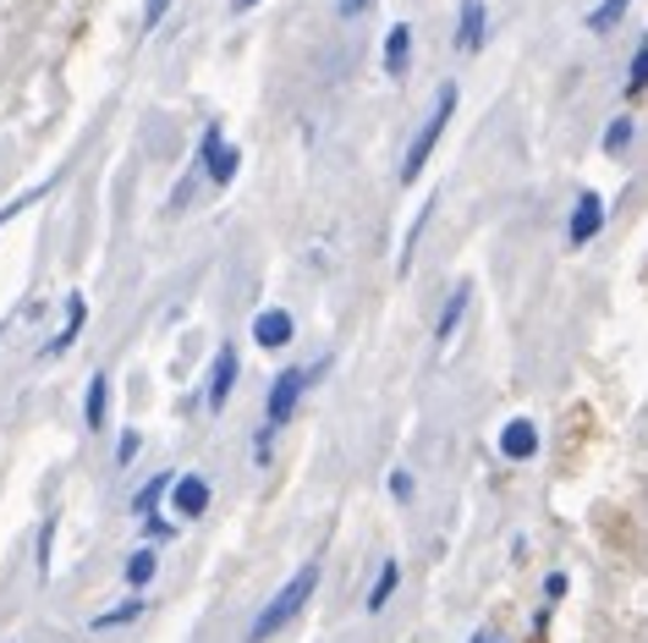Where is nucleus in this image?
<instances>
[{"label":"nucleus","mask_w":648,"mask_h":643,"mask_svg":"<svg viewBox=\"0 0 648 643\" xmlns=\"http://www.w3.org/2000/svg\"><path fill=\"white\" fill-rule=\"evenodd\" d=\"M314 589H320V567L309 561V567H303V572H297V578H292V583H286V589H281V594L264 605V611H259V622L248 628V643L275 639V633H281V628H286V622H292V616H297V611L314 600Z\"/></svg>","instance_id":"nucleus-1"},{"label":"nucleus","mask_w":648,"mask_h":643,"mask_svg":"<svg viewBox=\"0 0 648 643\" xmlns=\"http://www.w3.org/2000/svg\"><path fill=\"white\" fill-rule=\"evenodd\" d=\"M320 374H324V363H320V369H286V374L270 385V402H264V435H259V457H270V435H275V429L297 413V396H303Z\"/></svg>","instance_id":"nucleus-2"},{"label":"nucleus","mask_w":648,"mask_h":643,"mask_svg":"<svg viewBox=\"0 0 648 643\" xmlns=\"http://www.w3.org/2000/svg\"><path fill=\"white\" fill-rule=\"evenodd\" d=\"M451 111H457V83H446V89H440V100H435V111H429L424 133L412 138V149H407V160H401V182H418V176H424V165H429V155H435V144H440V133H446Z\"/></svg>","instance_id":"nucleus-3"},{"label":"nucleus","mask_w":648,"mask_h":643,"mask_svg":"<svg viewBox=\"0 0 648 643\" xmlns=\"http://www.w3.org/2000/svg\"><path fill=\"white\" fill-rule=\"evenodd\" d=\"M599 226H605V204H599L594 193H583V198H577V209H572V226H566L572 248H588V242L599 237Z\"/></svg>","instance_id":"nucleus-4"},{"label":"nucleus","mask_w":648,"mask_h":643,"mask_svg":"<svg viewBox=\"0 0 648 643\" xmlns=\"http://www.w3.org/2000/svg\"><path fill=\"white\" fill-rule=\"evenodd\" d=\"M203 170H209V182H215V187H226V182L237 176V149L220 138V127H209V133H203Z\"/></svg>","instance_id":"nucleus-5"},{"label":"nucleus","mask_w":648,"mask_h":643,"mask_svg":"<svg viewBox=\"0 0 648 643\" xmlns=\"http://www.w3.org/2000/svg\"><path fill=\"white\" fill-rule=\"evenodd\" d=\"M231 385H237V346H220L215 369H209V413H220L231 402Z\"/></svg>","instance_id":"nucleus-6"},{"label":"nucleus","mask_w":648,"mask_h":643,"mask_svg":"<svg viewBox=\"0 0 648 643\" xmlns=\"http://www.w3.org/2000/svg\"><path fill=\"white\" fill-rule=\"evenodd\" d=\"M170 500H176V511H181V517H203V511H209V484L198 479V474L170 479Z\"/></svg>","instance_id":"nucleus-7"},{"label":"nucleus","mask_w":648,"mask_h":643,"mask_svg":"<svg viewBox=\"0 0 648 643\" xmlns=\"http://www.w3.org/2000/svg\"><path fill=\"white\" fill-rule=\"evenodd\" d=\"M253 341L270 346V352L286 346V341H292V314H286V309H264V314L253 320Z\"/></svg>","instance_id":"nucleus-8"},{"label":"nucleus","mask_w":648,"mask_h":643,"mask_svg":"<svg viewBox=\"0 0 648 643\" xmlns=\"http://www.w3.org/2000/svg\"><path fill=\"white\" fill-rule=\"evenodd\" d=\"M500 452H505L511 463H527V457L539 452V429H533L527 418H516V424H505V435H500Z\"/></svg>","instance_id":"nucleus-9"},{"label":"nucleus","mask_w":648,"mask_h":643,"mask_svg":"<svg viewBox=\"0 0 648 643\" xmlns=\"http://www.w3.org/2000/svg\"><path fill=\"white\" fill-rule=\"evenodd\" d=\"M83 320H88V303H83V298L72 292V298H66V324H61V335L50 341V357H61V352H66V346H72V341L83 335Z\"/></svg>","instance_id":"nucleus-10"},{"label":"nucleus","mask_w":648,"mask_h":643,"mask_svg":"<svg viewBox=\"0 0 648 643\" xmlns=\"http://www.w3.org/2000/svg\"><path fill=\"white\" fill-rule=\"evenodd\" d=\"M407 55H412V28H407V22H396V28H390V39H385V72H390V77H401V72H407Z\"/></svg>","instance_id":"nucleus-11"},{"label":"nucleus","mask_w":648,"mask_h":643,"mask_svg":"<svg viewBox=\"0 0 648 643\" xmlns=\"http://www.w3.org/2000/svg\"><path fill=\"white\" fill-rule=\"evenodd\" d=\"M105 407H111V380H105V374H94V380H88V402H83L88 429H105Z\"/></svg>","instance_id":"nucleus-12"},{"label":"nucleus","mask_w":648,"mask_h":643,"mask_svg":"<svg viewBox=\"0 0 648 643\" xmlns=\"http://www.w3.org/2000/svg\"><path fill=\"white\" fill-rule=\"evenodd\" d=\"M484 44V0H468L462 6V33H457V50H479Z\"/></svg>","instance_id":"nucleus-13"},{"label":"nucleus","mask_w":648,"mask_h":643,"mask_svg":"<svg viewBox=\"0 0 648 643\" xmlns=\"http://www.w3.org/2000/svg\"><path fill=\"white\" fill-rule=\"evenodd\" d=\"M462 314H468V287H457V292H451L446 314H440V324H435V346H446V341L457 335V324H462Z\"/></svg>","instance_id":"nucleus-14"},{"label":"nucleus","mask_w":648,"mask_h":643,"mask_svg":"<svg viewBox=\"0 0 648 643\" xmlns=\"http://www.w3.org/2000/svg\"><path fill=\"white\" fill-rule=\"evenodd\" d=\"M396 583H401V567H396V561H385V567H379V578H374V589H368V611H385V600L396 594Z\"/></svg>","instance_id":"nucleus-15"},{"label":"nucleus","mask_w":648,"mask_h":643,"mask_svg":"<svg viewBox=\"0 0 648 643\" xmlns=\"http://www.w3.org/2000/svg\"><path fill=\"white\" fill-rule=\"evenodd\" d=\"M155 567H160V556H155V550H133V561H127V583H133V589H144V583L155 578Z\"/></svg>","instance_id":"nucleus-16"},{"label":"nucleus","mask_w":648,"mask_h":643,"mask_svg":"<svg viewBox=\"0 0 648 643\" xmlns=\"http://www.w3.org/2000/svg\"><path fill=\"white\" fill-rule=\"evenodd\" d=\"M165 489H170V474H160V479H149L144 489H138V495H133V511H138V517H149V511L160 506V495H165Z\"/></svg>","instance_id":"nucleus-17"},{"label":"nucleus","mask_w":648,"mask_h":643,"mask_svg":"<svg viewBox=\"0 0 648 643\" xmlns=\"http://www.w3.org/2000/svg\"><path fill=\"white\" fill-rule=\"evenodd\" d=\"M627 6H633V0H605V6H594V11H588V28H594V33H605V28H616Z\"/></svg>","instance_id":"nucleus-18"},{"label":"nucleus","mask_w":648,"mask_h":643,"mask_svg":"<svg viewBox=\"0 0 648 643\" xmlns=\"http://www.w3.org/2000/svg\"><path fill=\"white\" fill-rule=\"evenodd\" d=\"M133 616H144V600H127V605H116V611L94 616V633H105V628H122V622H133Z\"/></svg>","instance_id":"nucleus-19"},{"label":"nucleus","mask_w":648,"mask_h":643,"mask_svg":"<svg viewBox=\"0 0 648 643\" xmlns=\"http://www.w3.org/2000/svg\"><path fill=\"white\" fill-rule=\"evenodd\" d=\"M648 89V39L638 44V61H633V72H627V100H638Z\"/></svg>","instance_id":"nucleus-20"},{"label":"nucleus","mask_w":648,"mask_h":643,"mask_svg":"<svg viewBox=\"0 0 648 643\" xmlns=\"http://www.w3.org/2000/svg\"><path fill=\"white\" fill-rule=\"evenodd\" d=\"M627 144H633V116H616V122H610V133H605V149H610V155H621Z\"/></svg>","instance_id":"nucleus-21"},{"label":"nucleus","mask_w":648,"mask_h":643,"mask_svg":"<svg viewBox=\"0 0 648 643\" xmlns=\"http://www.w3.org/2000/svg\"><path fill=\"white\" fill-rule=\"evenodd\" d=\"M50 539H55V522L39 528V572H50Z\"/></svg>","instance_id":"nucleus-22"},{"label":"nucleus","mask_w":648,"mask_h":643,"mask_svg":"<svg viewBox=\"0 0 648 643\" xmlns=\"http://www.w3.org/2000/svg\"><path fill=\"white\" fill-rule=\"evenodd\" d=\"M390 495H396V500H412V479H407V474H390Z\"/></svg>","instance_id":"nucleus-23"},{"label":"nucleus","mask_w":648,"mask_h":643,"mask_svg":"<svg viewBox=\"0 0 648 643\" xmlns=\"http://www.w3.org/2000/svg\"><path fill=\"white\" fill-rule=\"evenodd\" d=\"M138 446H144L138 435H122V446H116V457H122V463H133V457H138Z\"/></svg>","instance_id":"nucleus-24"},{"label":"nucleus","mask_w":648,"mask_h":643,"mask_svg":"<svg viewBox=\"0 0 648 643\" xmlns=\"http://www.w3.org/2000/svg\"><path fill=\"white\" fill-rule=\"evenodd\" d=\"M165 6H170V0H149V6H144V22H149V28L165 17Z\"/></svg>","instance_id":"nucleus-25"},{"label":"nucleus","mask_w":648,"mask_h":643,"mask_svg":"<svg viewBox=\"0 0 648 643\" xmlns=\"http://www.w3.org/2000/svg\"><path fill=\"white\" fill-rule=\"evenodd\" d=\"M544 594H550V600H561V594H566V578H561V572H550V583H544Z\"/></svg>","instance_id":"nucleus-26"},{"label":"nucleus","mask_w":648,"mask_h":643,"mask_svg":"<svg viewBox=\"0 0 648 643\" xmlns=\"http://www.w3.org/2000/svg\"><path fill=\"white\" fill-rule=\"evenodd\" d=\"M363 6H368V0H341V17H357Z\"/></svg>","instance_id":"nucleus-27"},{"label":"nucleus","mask_w":648,"mask_h":643,"mask_svg":"<svg viewBox=\"0 0 648 643\" xmlns=\"http://www.w3.org/2000/svg\"><path fill=\"white\" fill-rule=\"evenodd\" d=\"M473 643H505V639H500V633H479V639H473Z\"/></svg>","instance_id":"nucleus-28"},{"label":"nucleus","mask_w":648,"mask_h":643,"mask_svg":"<svg viewBox=\"0 0 648 643\" xmlns=\"http://www.w3.org/2000/svg\"><path fill=\"white\" fill-rule=\"evenodd\" d=\"M231 6H237V11H253V6H259V0H231Z\"/></svg>","instance_id":"nucleus-29"}]
</instances>
